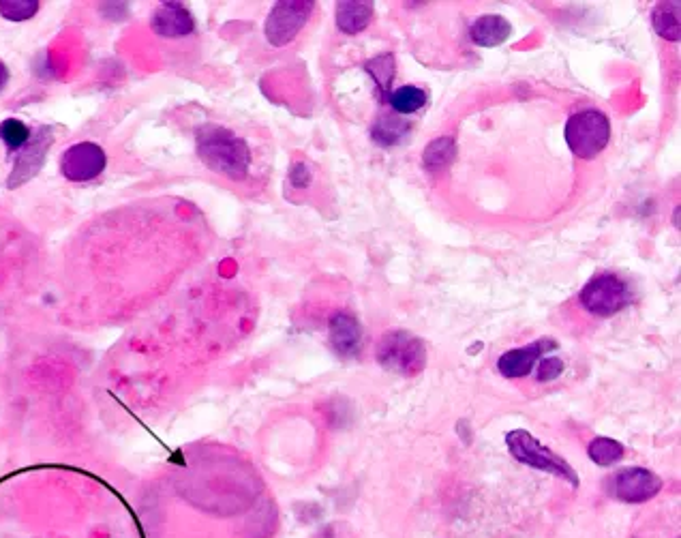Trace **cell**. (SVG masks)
Listing matches in <instances>:
<instances>
[{
  "instance_id": "22",
  "label": "cell",
  "mask_w": 681,
  "mask_h": 538,
  "mask_svg": "<svg viewBox=\"0 0 681 538\" xmlns=\"http://www.w3.org/2000/svg\"><path fill=\"white\" fill-rule=\"evenodd\" d=\"M39 7V0H0V16L11 22H24L33 18Z\"/></svg>"
},
{
  "instance_id": "5",
  "label": "cell",
  "mask_w": 681,
  "mask_h": 538,
  "mask_svg": "<svg viewBox=\"0 0 681 538\" xmlns=\"http://www.w3.org/2000/svg\"><path fill=\"white\" fill-rule=\"evenodd\" d=\"M581 305L598 318H611L615 313L634 303V292L630 283L613 273H602L587 281L581 290Z\"/></svg>"
},
{
  "instance_id": "17",
  "label": "cell",
  "mask_w": 681,
  "mask_h": 538,
  "mask_svg": "<svg viewBox=\"0 0 681 538\" xmlns=\"http://www.w3.org/2000/svg\"><path fill=\"white\" fill-rule=\"evenodd\" d=\"M386 101L390 103L392 112L399 114V116H407V114H414V112L425 108L429 97H427L425 91H422V88L407 84V86L397 88V91H390Z\"/></svg>"
},
{
  "instance_id": "20",
  "label": "cell",
  "mask_w": 681,
  "mask_h": 538,
  "mask_svg": "<svg viewBox=\"0 0 681 538\" xmlns=\"http://www.w3.org/2000/svg\"><path fill=\"white\" fill-rule=\"evenodd\" d=\"M587 455L596 463V466L609 468L624 457V444L613 438H594L587 446Z\"/></svg>"
},
{
  "instance_id": "21",
  "label": "cell",
  "mask_w": 681,
  "mask_h": 538,
  "mask_svg": "<svg viewBox=\"0 0 681 538\" xmlns=\"http://www.w3.org/2000/svg\"><path fill=\"white\" fill-rule=\"evenodd\" d=\"M0 140L7 144L9 151H22L30 142V129L18 118H7L0 123Z\"/></svg>"
},
{
  "instance_id": "2",
  "label": "cell",
  "mask_w": 681,
  "mask_h": 538,
  "mask_svg": "<svg viewBox=\"0 0 681 538\" xmlns=\"http://www.w3.org/2000/svg\"><path fill=\"white\" fill-rule=\"evenodd\" d=\"M377 363L399 376H416L427 367V346L407 331H390L377 343Z\"/></svg>"
},
{
  "instance_id": "19",
  "label": "cell",
  "mask_w": 681,
  "mask_h": 538,
  "mask_svg": "<svg viewBox=\"0 0 681 538\" xmlns=\"http://www.w3.org/2000/svg\"><path fill=\"white\" fill-rule=\"evenodd\" d=\"M365 71L373 78V82L377 84L382 93V99L386 101V97L392 91V80H395V73H397V61L392 54H380L371 58V61L365 63Z\"/></svg>"
},
{
  "instance_id": "9",
  "label": "cell",
  "mask_w": 681,
  "mask_h": 538,
  "mask_svg": "<svg viewBox=\"0 0 681 538\" xmlns=\"http://www.w3.org/2000/svg\"><path fill=\"white\" fill-rule=\"evenodd\" d=\"M52 140H54L52 129L43 127V129H39L37 136L22 148V153H20L18 161H15V168H13V172L9 176V183H7L11 189L30 181V178H33L43 168V161H45V155H48V151H50Z\"/></svg>"
},
{
  "instance_id": "24",
  "label": "cell",
  "mask_w": 681,
  "mask_h": 538,
  "mask_svg": "<svg viewBox=\"0 0 681 538\" xmlns=\"http://www.w3.org/2000/svg\"><path fill=\"white\" fill-rule=\"evenodd\" d=\"M290 183L296 189H305L311 185V170L305 166V163H296L290 172Z\"/></svg>"
},
{
  "instance_id": "10",
  "label": "cell",
  "mask_w": 681,
  "mask_h": 538,
  "mask_svg": "<svg viewBox=\"0 0 681 538\" xmlns=\"http://www.w3.org/2000/svg\"><path fill=\"white\" fill-rule=\"evenodd\" d=\"M551 348H557L553 339H538L525 348L502 354V358L497 361V369L504 378H525L536 369L542 354L549 352Z\"/></svg>"
},
{
  "instance_id": "7",
  "label": "cell",
  "mask_w": 681,
  "mask_h": 538,
  "mask_svg": "<svg viewBox=\"0 0 681 538\" xmlns=\"http://www.w3.org/2000/svg\"><path fill=\"white\" fill-rule=\"evenodd\" d=\"M662 489L660 476L647 468L619 470L607 481L609 496L626 504H643L656 498Z\"/></svg>"
},
{
  "instance_id": "3",
  "label": "cell",
  "mask_w": 681,
  "mask_h": 538,
  "mask_svg": "<svg viewBox=\"0 0 681 538\" xmlns=\"http://www.w3.org/2000/svg\"><path fill=\"white\" fill-rule=\"evenodd\" d=\"M564 138L570 151L579 159H594L611 140V123L607 114L600 110H583L568 118Z\"/></svg>"
},
{
  "instance_id": "12",
  "label": "cell",
  "mask_w": 681,
  "mask_h": 538,
  "mask_svg": "<svg viewBox=\"0 0 681 538\" xmlns=\"http://www.w3.org/2000/svg\"><path fill=\"white\" fill-rule=\"evenodd\" d=\"M150 26H153V31L159 37L176 39V37L191 35L195 31V20H193L191 11L185 5H180V3H163L153 13V20H150Z\"/></svg>"
},
{
  "instance_id": "8",
  "label": "cell",
  "mask_w": 681,
  "mask_h": 538,
  "mask_svg": "<svg viewBox=\"0 0 681 538\" xmlns=\"http://www.w3.org/2000/svg\"><path fill=\"white\" fill-rule=\"evenodd\" d=\"M108 166V155L95 142H80L67 148L63 159H60V172L71 183H88L95 181Z\"/></svg>"
},
{
  "instance_id": "16",
  "label": "cell",
  "mask_w": 681,
  "mask_h": 538,
  "mask_svg": "<svg viewBox=\"0 0 681 538\" xmlns=\"http://www.w3.org/2000/svg\"><path fill=\"white\" fill-rule=\"evenodd\" d=\"M681 3L673 0V3H658L652 11V24L654 31L667 41L679 43L681 41Z\"/></svg>"
},
{
  "instance_id": "6",
  "label": "cell",
  "mask_w": 681,
  "mask_h": 538,
  "mask_svg": "<svg viewBox=\"0 0 681 538\" xmlns=\"http://www.w3.org/2000/svg\"><path fill=\"white\" fill-rule=\"evenodd\" d=\"M315 3L311 0H279L266 18L264 33L270 46L283 48L294 41L311 18Z\"/></svg>"
},
{
  "instance_id": "14",
  "label": "cell",
  "mask_w": 681,
  "mask_h": 538,
  "mask_svg": "<svg viewBox=\"0 0 681 538\" xmlns=\"http://www.w3.org/2000/svg\"><path fill=\"white\" fill-rule=\"evenodd\" d=\"M371 0H343L337 5V26L345 35H358L373 20Z\"/></svg>"
},
{
  "instance_id": "15",
  "label": "cell",
  "mask_w": 681,
  "mask_h": 538,
  "mask_svg": "<svg viewBox=\"0 0 681 538\" xmlns=\"http://www.w3.org/2000/svg\"><path fill=\"white\" fill-rule=\"evenodd\" d=\"M412 131V125L405 121L399 114H380L375 118V123L371 127V138L380 146H397L401 144L407 133Z\"/></svg>"
},
{
  "instance_id": "25",
  "label": "cell",
  "mask_w": 681,
  "mask_h": 538,
  "mask_svg": "<svg viewBox=\"0 0 681 538\" xmlns=\"http://www.w3.org/2000/svg\"><path fill=\"white\" fill-rule=\"evenodd\" d=\"M7 82H9V69L5 67V63H0V88H5Z\"/></svg>"
},
{
  "instance_id": "18",
  "label": "cell",
  "mask_w": 681,
  "mask_h": 538,
  "mask_svg": "<svg viewBox=\"0 0 681 538\" xmlns=\"http://www.w3.org/2000/svg\"><path fill=\"white\" fill-rule=\"evenodd\" d=\"M454 159H457V144H454L452 138H446V136L433 140L425 148V153H422V163H425V168L433 174L446 170Z\"/></svg>"
},
{
  "instance_id": "4",
  "label": "cell",
  "mask_w": 681,
  "mask_h": 538,
  "mask_svg": "<svg viewBox=\"0 0 681 538\" xmlns=\"http://www.w3.org/2000/svg\"><path fill=\"white\" fill-rule=\"evenodd\" d=\"M506 444L510 448L512 457L521 461V463H525V466L564 478V481H568L570 487H574V489L579 487V476H577V472L572 470L570 463L564 457H559L557 453H553L551 448L542 446L540 440H536L529 431H525V429L510 431L506 436Z\"/></svg>"
},
{
  "instance_id": "1",
  "label": "cell",
  "mask_w": 681,
  "mask_h": 538,
  "mask_svg": "<svg viewBox=\"0 0 681 538\" xmlns=\"http://www.w3.org/2000/svg\"><path fill=\"white\" fill-rule=\"evenodd\" d=\"M195 146H198L200 159L213 172L232 178V181L247 178L251 151L247 142L238 138L234 131L219 125H206L198 131Z\"/></svg>"
},
{
  "instance_id": "13",
  "label": "cell",
  "mask_w": 681,
  "mask_h": 538,
  "mask_svg": "<svg viewBox=\"0 0 681 538\" xmlns=\"http://www.w3.org/2000/svg\"><path fill=\"white\" fill-rule=\"evenodd\" d=\"M512 35V24L502 16H482L478 18L472 28H469V37L482 48H497L506 43Z\"/></svg>"
},
{
  "instance_id": "23",
  "label": "cell",
  "mask_w": 681,
  "mask_h": 538,
  "mask_svg": "<svg viewBox=\"0 0 681 538\" xmlns=\"http://www.w3.org/2000/svg\"><path fill=\"white\" fill-rule=\"evenodd\" d=\"M564 373V361L557 356H549V358H542L536 365V378L540 382H553Z\"/></svg>"
},
{
  "instance_id": "11",
  "label": "cell",
  "mask_w": 681,
  "mask_h": 538,
  "mask_svg": "<svg viewBox=\"0 0 681 538\" xmlns=\"http://www.w3.org/2000/svg\"><path fill=\"white\" fill-rule=\"evenodd\" d=\"M330 346L341 358H354L362 348V326L356 316L347 311H337L328 322Z\"/></svg>"
}]
</instances>
